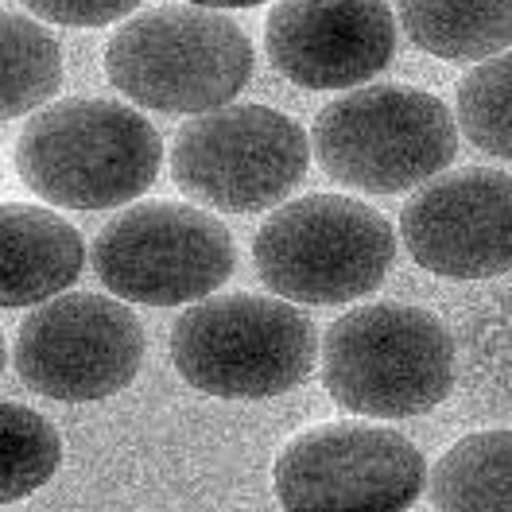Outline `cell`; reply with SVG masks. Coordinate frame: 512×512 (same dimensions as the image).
I'll return each instance as SVG.
<instances>
[{
    "mask_svg": "<svg viewBox=\"0 0 512 512\" xmlns=\"http://www.w3.org/2000/svg\"><path fill=\"white\" fill-rule=\"evenodd\" d=\"M163 140L125 101L70 97L39 109L16 140L24 187L66 210H113L160 179Z\"/></svg>",
    "mask_w": 512,
    "mask_h": 512,
    "instance_id": "obj_1",
    "label": "cell"
},
{
    "mask_svg": "<svg viewBox=\"0 0 512 512\" xmlns=\"http://www.w3.org/2000/svg\"><path fill=\"white\" fill-rule=\"evenodd\" d=\"M458 381L447 322L412 303H365L330 322L322 342V384L330 400L369 419L435 412Z\"/></svg>",
    "mask_w": 512,
    "mask_h": 512,
    "instance_id": "obj_2",
    "label": "cell"
},
{
    "mask_svg": "<svg viewBox=\"0 0 512 512\" xmlns=\"http://www.w3.org/2000/svg\"><path fill=\"white\" fill-rule=\"evenodd\" d=\"M319 330L288 299L210 295L171 326V365L218 400H272L311 377Z\"/></svg>",
    "mask_w": 512,
    "mask_h": 512,
    "instance_id": "obj_3",
    "label": "cell"
},
{
    "mask_svg": "<svg viewBox=\"0 0 512 512\" xmlns=\"http://www.w3.org/2000/svg\"><path fill=\"white\" fill-rule=\"evenodd\" d=\"M253 63L245 28L194 4L140 12L105 47L109 82L128 101L191 117L229 105L253 82Z\"/></svg>",
    "mask_w": 512,
    "mask_h": 512,
    "instance_id": "obj_4",
    "label": "cell"
},
{
    "mask_svg": "<svg viewBox=\"0 0 512 512\" xmlns=\"http://www.w3.org/2000/svg\"><path fill=\"white\" fill-rule=\"evenodd\" d=\"M396 260V229L381 210L346 194L284 202L256 229L253 264L276 299L338 307L381 288Z\"/></svg>",
    "mask_w": 512,
    "mask_h": 512,
    "instance_id": "obj_5",
    "label": "cell"
},
{
    "mask_svg": "<svg viewBox=\"0 0 512 512\" xmlns=\"http://www.w3.org/2000/svg\"><path fill=\"white\" fill-rule=\"evenodd\" d=\"M311 148L334 183L365 194H400L431 183L454 163L458 125L427 90L361 86L315 117Z\"/></svg>",
    "mask_w": 512,
    "mask_h": 512,
    "instance_id": "obj_6",
    "label": "cell"
},
{
    "mask_svg": "<svg viewBox=\"0 0 512 512\" xmlns=\"http://www.w3.org/2000/svg\"><path fill=\"white\" fill-rule=\"evenodd\" d=\"M311 140L299 121L268 105L198 113L171 144L175 187L222 214H256L284 202L307 175Z\"/></svg>",
    "mask_w": 512,
    "mask_h": 512,
    "instance_id": "obj_7",
    "label": "cell"
},
{
    "mask_svg": "<svg viewBox=\"0 0 512 512\" xmlns=\"http://www.w3.org/2000/svg\"><path fill=\"white\" fill-rule=\"evenodd\" d=\"M237 245L218 218L183 202H140L97 233L94 272L125 303H202L233 276Z\"/></svg>",
    "mask_w": 512,
    "mask_h": 512,
    "instance_id": "obj_8",
    "label": "cell"
},
{
    "mask_svg": "<svg viewBox=\"0 0 512 512\" xmlns=\"http://www.w3.org/2000/svg\"><path fill=\"white\" fill-rule=\"evenodd\" d=\"M427 485L423 450L377 423H322L280 450L272 489L284 512H404Z\"/></svg>",
    "mask_w": 512,
    "mask_h": 512,
    "instance_id": "obj_9",
    "label": "cell"
},
{
    "mask_svg": "<svg viewBox=\"0 0 512 512\" xmlns=\"http://www.w3.org/2000/svg\"><path fill=\"white\" fill-rule=\"evenodd\" d=\"M144 365V326L121 299L70 291L39 303L16 330V373L59 404L125 392Z\"/></svg>",
    "mask_w": 512,
    "mask_h": 512,
    "instance_id": "obj_10",
    "label": "cell"
},
{
    "mask_svg": "<svg viewBox=\"0 0 512 512\" xmlns=\"http://www.w3.org/2000/svg\"><path fill=\"white\" fill-rule=\"evenodd\" d=\"M404 249L447 280L512 272V175L497 167L447 171L423 183L400 214Z\"/></svg>",
    "mask_w": 512,
    "mask_h": 512,
    "instance_id": "obj_11",
    "label": "cell"
},
{
    "mask_svg": "<svg viewBox=\"0 0 512 512\" xmlns=\"http://www.w3.org/2000/svg\"><path fill=\"white\" fill-rule=\"evenodd\" d=\"M272 66L303 90H350L396 55V16L384 0H280L268 12Z\"/></svg>",
    "mask_w": 512,
    "mask_h": 512,
    "instance_id": "obj_12",
    "label": "cell"
},
{
    "mask_svg": "<svg viewBox=\"0 0 512 512\" xmlns=\"http://www.w3.org/2000/svg\"><path fill=\"white\" fill-rule=\"evenodd\" d=\"M86 268V241L47 206L0 202V311L39 307Z\"/></svg>",
    "mask_w": 512,
    "mask_h": 512,
    "instance_id": "obj_13",
    "label": "cell"
},
{
    "mask_svg": "<svg viewBox=\"0 0 512 512\" xmlns=\"http://www.w3.org/2000/svg\"><path fill=\"white\" fill-rule=\"evenodd\" d=\"M404 35L447 63H485L512 47V0H400Z\"/></svg>",
    "mask_w": 512,
    "mask_h": 512,
    "instance_id": "obj_14",
    "label": "cell"
},
{
    "mask_svg": "<svg viewBox=\"0 0 512 512\" xmlns=\"http://www.w3.org/2000/svg\"><path fill=\"white\" fill-rule=\"evenodd\" d=\"M427 478L435 512H512V431L458 439Z\"/></svg>",
    "mask_w": 512,
    "mask_h": 512,
    "instance_id": "obj_15",
    "label": "cell"
},
{
    "mask_svg": "<svg viewBox=\"0 0 512 512\" xmlns=\"http://www.w3.org/2000/svg\"><path fill=\"white\" fill-rule=\"evenodd\" d=\"M63 86V47L32 16L0 12V121L43 109Z\"/></svg>",
    "mask_w": 512,
    "mask_h": 512,
    "instance_id": "obj_16",
    "label": "cell"
},
{
    "mask_svg": "<svg viewBox=\"0 0 512 512\" xmlns=\"http://www.w3.org/2000/svg\"><path fill=\"white\" fill-rule=\"evenodd\" d=\"M63 439L51 419L0 400V505H16L59 474Z\"/></svg>",
    "mask_w": 512,
    "mask_h": 512,
    "instance_id": "obj_17",
    "label": "cell"
},
{
    "mask_svg": "<svg viewBox=\"0 0 512 512\" xmlns=\"http://www.w3.org/2000/svg\"><path fill=\"white\" fill-rule=\"evenodd\" d=\"M458 128L478 152L512 163V51L458 82Z\"/></svg>",
    "mask_w": 512,
    "mask_h": 512,
    "instance_id": "obj_18",
    "label": "cell"
},
{
    "mask_svg": "<svg viewBox=\"0 0 512 512\" xmlns=\"http://www.w3.org/2000/svg\"><path fill=\"white\" fill-rule=\"evenodd\" d=\"M24 8H32V16L47 24H63V28H101L113 20H125L132 8H140V0H20Z\"/></svg>",
    "mask_w": 512,
    "mask_h": 512,
    "instance_id": "obj_19",
    "label": "cell"
},
{
    "mask_svg": "<svg viewBox=\"0 0 512 512\" xmlns=\"http://www.w3.org/2000/svg\"><path fill=\"white\" fill-rule=\"evenodd\" d=\"M194 8H253V4H264V0H187Z\"/></svg>",
    "mask_w": 512,
    "mask_h": 512,
    "instance_id": "obj_20",
    "label": "cell"
},
{
    "mask_svg": "<svg viewBox=\"0 0 512 512\" xmlns=\"http://www.w3.org/2000/svg\"><path fill=\"white\" fill-rule=\"evenodd\" d=\"M0 373H4V334H0Z\"/></svg>",
    "mask_w": 512,
    "mask_h": 512,
    "instance_id": "obj_21",
    "label": "cell"
},
{
    "mask_svg": "<svg viewBox=\"0 0 512 512\" xmlns=\"http://www.w3.org/2000/svg\"><path fill=\"white\" fill-rule=\"evenodd\" d=\"M509 307H512V288H509Z\"/></svg>",
    "mask_w": 512,
    "mask_h": 512,
    "instance_id": "obj_22",
    "label": "cell"
}]
</instances>
